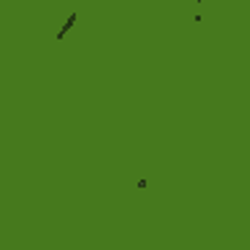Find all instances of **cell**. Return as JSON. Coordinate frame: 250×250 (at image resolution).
<instances>
[{
	"mask_svg": "<svg viewBox=\"0 0 250 250\" xmlns=\"http://www.w3.org/2000/svg\"><path fill=\"white\" fill-rule=\"evenodd\" d=\"M76 21H78V13L73 11V13H70V16H68V19H65V23H62V26L58 29V34H55V39H58V42H62V37H65V34H68V31H70V29H73V26H76Z\"/></svg>",
	"mask_w": 250,
	"mask_h": 250,
	"instance_id": "1",
	"label": "cell"
},
{
	"mask_svg": "<svg viewBox=\"0 0 250 250\" xmlns=\"http://www.w3.org/2000/svg\"><path fill=\"white\" fill-rule=\"evenodd\" d=\"M195 5H198V8H201V5H203V0H195Z\"/></svg>",
	"mask_w": 250,
	"mask_h": 250,
	"instance_id": "2",
	"label": "cell"
}]
</instances>
